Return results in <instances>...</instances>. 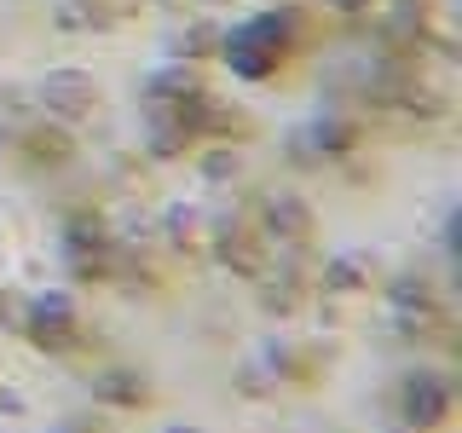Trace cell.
<instances>
[{"label":"cell","instance_id":"20","mask_svg":"<svg viewBox=\"0 0 462 433\" xmlns=\"http://www.w3.org/2000/svg\"><path fill=\"white\" fill-rule=\"evenodd\" d=\"M58 433H93V428H58Z\"/></svg>","mask_w":462,"mask_h":433},{"label":"cell","instance_id":"3","mask_svg":"<svg viewBox=\"0 0 462 433\" xmlns=\"http://www.w3.org/2000/svg\"><path fill=\"white\" fill-rule=\"evenodd\" d=\"M35 105L52 115V122H87V115L98 110V76L93 69H76V64H64V69H47L35 87Z\"/></svg>","mask_w":462,"mask_h":433},{"label":"cell","instance_id":"5","mask_svg":"<svg viewBox=\"0 0 462 433\" xmlns=\"http://www.w3.org/2000/svg\"><path fill=\"white\" fill-rule=\"evenodd\" d=\"M300 139H307V151L318 162H346V156L358 151V122L341 110H318L307 127H300Z\"/></svg>","mask_w":462,"mask_h":433},{"label":"cell","instance_id":"19","mask_svg":"<svg viewBox=\"0 0 462 433\" xmlns=\"http://www.w3.org/2000/svg\"><path fill=\"white\" fill-rule=\"evenodd\" d=\"M162 433H202V428H185V422H173V428H162Z\"/></svg>","mask_w":462,"mask_h":433},{"label":"cell","instance_id":"9","mask_svg":"<svg viewBox=\"0 0 462 433\" xmlns=\"http://www.w3.org/2000/svg\"><path fill=\"white\" fill-rule=\"evenodd\" d=\"M110 243H116V231L105 214H69L64 220V237H58V249L64 254H110Z\"/></svg>","mask_w":462,"mask_h":433},{"label":"cell","instance_id":"10","mask_svg":"<svg viewBox=\"0 0 462 433\" xmlns=\"http://www.w3.org/2000/svg\"><path fill=\"white\" fill-rule=\"evenodd\" d=\"M370 272H375V260L365 249H346V254H329L324 260V295H358V289H370Z\"/></svg>","mask_w":462,"mask_h":433},{"label":"cell","instance_id":"17","mask_svg":"<svg viewBox=\"0 0 462 433\" xmlns=\"http://www.w3.org/2000/svg\"><path fill=\"white\" fill-rule=\"evenodd\" d=\"M0 410H6V416H23V410H29V399L18 393V387H0Z\"/></svg>","mask_w":462,"mask_h":433},{"label":"cell","instance_id":"7","mask_svg":"<svg viewBox=\"0 0 462 433\" xmlns=\"http://www.w3.org/2000/svg\"><path fill=\"white\" fill-rule=\"evenodd\" d=\"M23 151L29 168H64L69 156H76V139H69L64 122H35V127H18V139H12Z\"/></svg>","mask_w":462,"mask_h":433},{"label":"cell","instance_id":"8","mask_svg":"<svg viewBox=\"0 0 462 433\" xmlns=\"http://www.w3.org/2000/svg\"><path fill=\"white\" fill-rule=\"evenodd\" d=\"M87 387H93L98 404H116V410H139L144 399H151V382L134 370V364H105L87 375Z\"/></svg>","mask_w":462,"mask_h":433},{"label":"cell","instance_id":"12","mask_svg":"<svg viewBox=\"0 0 462 433\" xmlns=\"http://www.w3.org/2000/svg\"><path fill=\"white\" fill-rule=\"evenodd\" d=\"M387 307L393 312H439V295H433V283L422 272H399V278L387 283Z\"/></svg>","mask_w":462,"mask_h":433},{"label":"cell","instance_id":"16","mask_svg":"<svg viewBox=\"0 0 462 433\" xmlns=\"http://www.w3.org/2000/svg\"><path fill=\"white\" fill-rule=\"evenodd\" d=\"M0 318H6V329H18L23 336V318H29V300L12 295V289H0Z\"/></svg>","mask_w":462,"mask_h":433},{"label":"cell","instance_id":"18","mask_svg":"<svg viewBox=\"0 0 462 433\" xmlns=\"http://www.w3.org/2000/svg\"><path fill=\"white\" fill-rule=\"evenodd\" d=\"M12 139H18V122H12V115L0 110V144H12Z\"/></svg>","mask_w":462,"mask_h":433},{"label":"cell","instance_id":"2","mask_svg":"<svg viewBox=\"0 0 462 433\" xmlns=\"http://www.w3.org/2000/svg\"><path fill=\"white\" fill-rule=\"evenodd\" d=\"M23 336L41 346V353H76L81 346V312L64 289H47V295H29V318H23Z\"/></svg>","mask_w":462,"mask_h":433},{"label":"cell","instance_id":"1","mask_svg":"<svg viewBox=\"0 0 462 433\" xmlns=\"http://www.w3.org/2000/svg\"><path fill=\"white\" fill-rule=\"evenodd\" d=\"M295 35H300V18H295L289 6H278V12H260V18H249V23L226 29L214 52L226 58L231 76H243V81H266L272 69H278L283 58L295 52Z\"/></svg>","mask_w":462,"mask_h":433},{"label":"cell","instance_id":"11","mask_svg":"<svg viewBox=\"0 0 462 433\" xmlns=\"http://www.w3.org/2000/svg\"><path fill=\"white\" fill-rule=\"evenodd\" d=\"M197 87H202L197 64H185V58H173V64L151 69V81H144V105H173V98L197 93Z\"/></svg>","mask_w":462,"mask_h":433},{"label":"cell","instance_id":"15","mask_svg":"<svg viewBox=\"0 0 462 433\" xmlns=\"http://www.w3.org/2000/svg\"><path fill=\"white\" fill-rule=\"evenodd\" d=\"M214 47H220V29H214V23H191V29H180V35H173V58H185V64H197V58L202 52H214Z\"/></svg>","mask_w":462,"mask_h":433},{"label":"cell","instance_id":"6","mask_svg":"<svg viewBox=\"0 0 462 433\" xmlns=\"http://www.w3.org/2000/svg\"><path fill=\"white\" fill-rule=\"evenodd\" d=\"M260 231L278 237V243H307L312 237V208L295 191H272L260 202Z\"/></svg>","mask_w":462,"mask_h":433},{"label":"cell","instance_id":"13","mask_svg":"<svg viewBox=\"0 0 462 433\" xmlns=\"http://www.w3.org/2000/svg\"><path fill=\"white\" fill-rule=\"evenodd\" d=\"M197 173H202V185H231V180H243V151H237V144H208V151L197 156Z\"/></svg>","mask_w":462,"mask_h":433},{"label":"cell","instance_id":"14","mask_svg":"<svg viewBox=\"0 0 462 433\" xmlns=\"http://www.w3.org/2000/svg\"><path fill=\"white\" fill-rule=\"evenodd\" d=\"M162 237L173 243V249H197V237H202V214H197V208H185V202L162 208Z\"/></svg>","mask_w":462,"mask_h":433},{"label":"cell","instance_id":"4","mask_svg":"<svg viewBox=\"0 0 462 433\" xmlns=\"http://www.w3.org/2000/svg\"><path fill=\"white\" fill-rule=\"evenodd\" d=\"M445 416H451V382H445L439 370H428V364L404 370L399 375V422L428 433V428H439Z\"/></svg>","mask_w":462,"mask_h":433}]
</instances>
